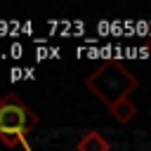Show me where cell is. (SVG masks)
I'll return each mask as SVG.
<instances>
[{
	"label": "cell",
	"instance_id": "1",
	"mask_svg": "<svg viewBox=\"0 0 151 151\" xmlns=\"http://www.w3.org/2000/svg\"><path fill=\"white\" fill-rule=\"evenodd\" d=\"M137 85H139V78L123 61H113V59L104 61L85 78V87L109 109L123 99H130Z\"/></svg>",
	"mask_w": 151,
	"mask_h": 151
},
{
	"label": "cell",
	"instance_id": "2",
	"mask_svg": "<svg viewBox=\"0 0 151 151\" xmlns=\"http://www.w3.org/2000/svg\"><path fill=\"white\" fill-rule=\"evenodd\" d=\"M38 120V113L24 99H19V94L7 92L0 97V142L5 146L21 144L33 132Z\"/></svg>",
	"mask_w": 151,
	"mask_h": 151
},
{
	"label": "cell",
	"instance_id": "3",
	"mask_svg": "<svg viewBox=\"0 0 151 151\" xmlns=\"http://www.w3.org/2000/svg\"><path fill=\"white\" fill-rule=\"evenodd\" d=\"M76 149H78V151H111V144H109L99 132L90 130V132H85V134L78 139Z\"/></svg>",
	"mask_w": 151,
	"mask_h": 151
},
{
	"label": "cell",
	"instance_id": "4",
	"mask_svg": "<svg viewBox=\"0 0 151 151\" xmlns=\"http://www.w3.org/2000/svg\"><path fill=\"white\" fill-rule=\"evenodd\" d=\"M111 116L120 123V125H127V123H132V118L137 116V106L132 104V99H123V101H118V104H113L111 109Z\"/></svg>",
	"mask_w": 151,
	"mask_h": 151
}]
</instances>
